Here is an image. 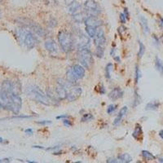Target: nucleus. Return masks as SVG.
<instances>
[{"mask_svg": "<svg viewBox=\"0 0 163 163\" xmlns=\"http://www.w3.org/2000/svg\"><path fill=\"white\" fill-rule=\"evenodd\" d=\"M16 39L20 45H23L27 49H32L37 43V38L32 32L27 28H20L15 31Z\"/></svg>", "mask_w": 163, "mask_h": 163, "instance_id": "nucleus-1", "label": "nucleus"}, {"mask_svg": "<svg viewBox=\"0 0 163 163\" xmlns=\"http://www.w3.org/2000/svg\"><path fill=\"white\" fill-rule=\"evenodd\" d=\"M25 94L31 99L35 100L37 103L44 104V105H50L51 100L48 95L45 94L41 89L36 85L30 84L25 87Z\"/></svg>", "mask_w": 163, "mask_h": 163, "instance_id": "nucleus-2", "label": "nucleus"}, {"mask_svg": "<svg viewBox=\"0 0 163 163\" xmlns=\"http://www.w3.org/2000/svg\"><path fill=\"white\" fill-rule=\"evenodd\" d=\"M58 40L60 47L64 52L68 53L72 51L74 46V39L73 36L71 35V33L64 30L59 31L58 33Z\"/></svg>", "mask_w": 163, "mask_h": 163, "instance_id": "nucleus-3", "label": "nucleus"}, {"mask_svg": "<svg viewBox=\"0 0 163 163\" xmlns=\"http://www.w3.org/2000/svg\"><path fill=\"white\" fill-rule=\"evenodd\" d=\"M85 76V68L82 65L74 64L68 68L66 72L67 80L71 83H76Z\"/></svg>", "mask_w": 163, "mask_h": 163, "instance_id": "nucleus-4", "label": "nucleus"}, {"mask_svg": "<svg viewBox=\"0 0 163 163\" xmlns=\"http://www.w3.org/2000/svg\"><path fill=\"white\" fill-rule=\"evenodd\" d=\"M77 58L84 68H90L93 64L92 53L90 52L89 48L78 49Z\"/></svg>", "mask_w": 163, "mask_h": 163, "instance_id": "nucleus-5", "label": "nucleus"}, {"mask_svg": "<svg viewBox=\"0 0 163 163\" xmlns=\"http://www.w3.org/2000/svg\"><path fill=\"white\" fill-rule=\"evenodd\" d=\"M84 8L89 15L97 16L100 13L99 5L95 0H86V2H84Z\"/></svg>", "mask_w": 163, "mask_h": 163, "instance_id": "nucleus-6", "label": "nucleus"}, {"mask_svg": "<svg viewBox=\"0 0 163 163\" xmlns=\"http://www.w3.org/2000/svg\"><path fill=\"white\" fill-rule=\"evenodd\" d=\"M82 90L80 86H72L67 91L66 99L70 102L75 101L82 95Z\"/></svg>", "mask_w": 163, "mask_h": 163, "instance_id": "nucleus-7", "label": "nucleus"}, {"mask_svg": "<svg viewBox=\"0 0 163 163\" xmlns=\"http://www.w3.org/2000/svg\"><path fill=\"white\" fill-rule=\"evenodd\" d=\"M106 42V37L104 30L102 29H97L95 36L94 37V44L95 47H104Z\"/></svg>", "mask_w": 163, "mask_h": 163, "instance_id": "nucleus-8", "label": "nucleus"}, {"mask_svg": "<svg viewBox=\"0 0 163 163\" xmlns=\"http://www.w3.org/2000/svg\"><path fill=\"white\" fill-rule=\"evenodd\" d=\"M74 43H76L77 46V48L82 49V48H89L90 46V39L89 37L86 35L81 33L79 36H77V40L76 42H74Z\"/></svg>", "mask_w": 163, "mask_h": 163, "instance_id": "nucleus-9", "label": "nucleus"}, {"mask_svg": "<svg viewBox=\"0 0 163 163\" xmlns=\"http://www.w3.org/2000/svg\"><path fill=\"white\" fill-rule=\"evenodd\" d=\"M45 48L49 53L51 54H56L59 51V49H58V46L56 44V42H55V40L51 39V38H49V39L46 40L45 42Z\"/></svg>", "mask_w": 163, "mask_h": 163, "instance_id": "nucleus-10", "label": "nucleus"}, {"mask_svg": "<svg viewBox=\"0 0 163 163\" xmlns=\"http://www.w3.org/2000/svg\"><path fill=\"white\" fill-rule=\"evenodd\" d=\"M67 91H68V90L66 87L57 82V85L55 86V92H56V95L58 96L59 99H66Z\"/></svg>", "mask_w": 163, "mask_h": 163, "instance_id": "nucleus-11", "label": "nucleus"}, {"mask_svg": "<svg viewBox=\"0 0 163 163\" xmlns=\"http://www.w3.org/2000/svg\"><path fill=\"white\" fill-rule=\"evenodd\" d=\"M87 12L84 10H81V11H77L76 13L72 15V18L74 20L75 22L77 23H82L85 21L86 18H87Z\"/></svg>", "mask_w": 163, "mask_h": 163, "instance_id": "nucleus-12", "label": "nucleus"}, {"mask_svg": "<svg viewBox=\"0 0 163 163\" xmlns=\"http://www.w3.org/2000/svg\"><path fill=\"white\" fill-rule=\"evenodd\" d=\"M85 25L86 26H90V27H94V28H98L100 25V21L97 19L96 16L95 15H89L87 16L85 21Z\"/></svg>", "mask_w": 163, "mask_h": 163, "instance_id": "nucleus-13", "label": "nucleus"}, {"mask_svg": "<svg viewBox=\"0 0 163 163\" xmlns=\"http://www.w3.org/2000/svg\"><path fill=\"white\" fill-rule=\"evenodd\" d=\"M122 96H123V91H122V90L120 87H115V88H113L110 91L109 95H108L109 99L111 100H112V101L117 100V99H120Z\"/></svg>", "mask_w": 163, "mask_h": 163, "instance_id": "nucleus-14", "label": "nucleus"}, {"mask_svg": "<svg viewBox=\"0 0 163 163\" xmlns=\"http://www.w3.org/2000/svg\"><path fill=\"white\" fill-rule=\"evenodd\" d=\"M127 112H128L127 107H126V106L122 107V108L120 109V111H119V113L117 114V117L115 118L114 121H113V125H114V126H117V125H119V124L121 123V120H122V118L126 116Z\"/></svg>", "mask_w": 163, "mask_h": 163, "instance_id": "nucleus-15", "label": "nucleus"}, {"mask_svg": "<svg viewBox=\"0 0 163 163\" xmlns=\"http://www.w3.org/2000/svg\"><path fill=\"white\" fill-rule=\"evenodd\" d=\"M67 10L71 15H73V14L76 13L77 11H79L82 10V5L80 4L79 2H71L70 4L68 5V7H67Z\"/></svg>", "mask_w": 163, "mask_h": 163, "instance_id": "nucleus-16", "label": "nucleus"}, {"mask_svg": "<svg viewBox=\"0 0 163 163\" xmlns=\"http://www.w3.org/2000/svg\"><path fill=\"white\" fill-rule=\"evenodd\" d=\"M139 22H140L141 26H142V29H143V33L144 34H148L149 33V27H148V20L146 19L143 15H140L139 16Z\"/></svg>", "mask_w": 163, "mask_h": 163, "instance_id": "nucleus-17", "label": "nucleus"}, {"mask_svg": "<svg viewBox=\"0 0 163 163\" xmlns=\"http://www.w3.org/2000/svg\"><path fill=\"white\" fill-rule=\"evenodd\" d=\"M117 159H118V161L123 163H129L132 161V157L128 153H121V154L118 155Z\"/></svg>", "mask_w": 163, "mask_h": 163, "instance_id": "nucleus-18", "label": "nucleus"}, {"mask_svg": "<svg viewBox=\"0 0 163 163\" xmlns=\"http://www.w3.org/2000/svg\"><path fill=\"white\" fill-rule=\"evenodd\" d=\"M155 67H156V70L160 73V74L163 76V63L158 56H156V59H155Z\"/></svg>", "mask_w": 163, "mask_h": 163, "instance_id": "nucleus-19", "label": "nucleus"}, {"mask_svg": "<svg viewBox=\"0 0 163 163\" xmlns=\"http://www.w3.org/2000/svg\"><path fill=\"white\" fill-rule=\"evenodd\" d=\"M142 134H143V130H142V128L139 125H136L135 126V129H134V132H133L132 135L135 139H140V137L142 136Z\"/></svg>", "mask_w": 163, "mask_h": 163, "instance_id": "nucleus-20", "label": "nucleus"}, {"mask_svg": "<svg viewBox=\"0 0 163 163\" xmlns=\"http://www.w3.org/2000/svg\"><path fill=\"white\" fill-rule=\"evenodd\" d=\"M160 103L157 101H152L149 102L147 105H146V110H156L159 108Z\"/></svg>", "mask_w": 163, "mask_h": 163, "instance_id": "nucleus-21", "label": "nucleus"}, {"mask_svg": "<svg viewBox=\"0 0 163 163\" xmlns=\"http://www.w3.org/2000/svg\"><path fill=\"white\" fill-rule=\"evenodd\" d=\"M86 32L87 33L89 37L90 38H94V37L95 36V33L97 32L96 28H94V27H90V26H86Z\"/></svg>", "mask_w": 163, "mask_h": 163, "instance_id": "nucleus-22", "label": "nucleus"}, {"mask_svg": "<svg viewBox=\"0 0 163 163\" xmlns=\"http://www.w3.org/2000/svg\"><path fill=\"white\" fill-rule=\"evenodd\" d=\"M142 156L146 161H153V160H155V156L151 152L146 151V150L142 151Z\"/></svg>", "mask_w": 163, "mask_h": 163, "instance_id": "nucleus-23", "label": "nucleus"}, {"mask_svg": "<svg viewBox=\"0 0 163 163\" xmlns=\"http://www.w3.org/2000/svg\"><path fill=\"white\" fill-rule=\"evenodd\" d=\"M112 68H113V65L112 63H108L105 67V77L108 79L111 78V72H112Z\"/></svg>", "mask_w": 163, "mask_h": 163, "instance_id": "nucleus-24", "label": "nucleus"}, {"mask_svg": "<svg viewBox=\"0 0 163 163\" xmlns=\"http://www.w3.org/2000/svg\"><path fill=\"white\" fill-rule=\"evenodd\" d=\"M145 52V46L141 41H139V51H138V57L141 58Z\"/></svg>", "mask_w": 163, "mask_h": 163, "instance_id": "nucleus-25", "label": "nucleus"}, {"mask_svg": "<svg viewBox=\"0 0 163 163\" xmlns=\"http://www.w3.org/2000/svg\"><path fill=\"white\" fill-rule=\"evenodd\" d=\"M104 47H96V51H95V55L99 58H102L104 55Z\"/></svg>", "mask_w": 163, "mask_h": 163, "instance_id": "nucleus-26", "label": "nucleus"}, {"mask_svg": "<svg viewBox=\"0 0 163 163\" xmlns=\"http://www.w3.org/2000/svg\"><path fill=\"white\" fill-rule=\"evenodd\" d=\"M140 103V99H139V95H138V93L135 90L134 91V103H133V107H136L138 104H139Z\"/></svg>", "mask_w": 163, "mask_h": 163, "instance_id": "nucleus-27", "label": "nucleus"}, {"mask_svg": "<svg viewBox=\"0 0 163 163\" xmlns=\"http://www.w3.org/2000/svg\"><path fill=\"white\" fill-rule=\"evenodd\" d=\"M94 118L92 115L90 113H86V114L83 115V117H82V121H90Z\"/></svg>", "mask_w": 163, "mask_h": 163, "instance_id": "nucleus-28", "label": "nucleus"}, {"mask_svg": "<svg viewBox=\"0 0 163 163\" xmlns=\"http://www.w3.org/2000/svg\"><path fill=\"white\" fill-rule=\"evenodd\" d=\"M140 77V70H139V67L136 66L135 67V83L136 84H138V82H139Z\"/></svg>", "mask_w": 163, "mask_h": 163, "instance_id": "nucleus-29", "label": "nucleus"}, {"mask_svg": "<svg viewBox=\"0 0 163 163\" xmlns=\"http://www.w3.org/2000/svg\"><path fill=\"white\" fill-rule=\"evenodd\" d=\"M116 108H117V105L116 104H110L107 108V112H108V114H111V113H112V112L116 110Z\"/></svg>", "mask_w": 163, "mask_h": 163, "instance_id": "nucleus-30", "label": "nucleus"}, {"mask_svg": "<svg viewBox=\"0 0 163 163\" xmlns=\"http://www.w3.org/2000/svg\"><path fill=\"white\" fill-rule=\"evenodd\" d=\"M119 17H120V21H121V24H125V23L126 22V15H125V14L121 13Z\"/></svg>", "mask_w": 163, "mask_h": 163, "instance_id": "nucleus-31", "label": "nucleus"}, {"mask_svg": "<svg viewBox=\"0 0 163 163\" xmlns=\"http://www.w3.org/2000/svg\"><path fill=\"white\" fill-rule=\"evenodd\" d=\"M63 123H64V126H67V127H69V126H72V122H71L69 120H68V119H64V120H63Z\"/></svg>", "mask_w": 163, "mask_h": 163, "instance_id": "nucleus-32", "label": "nucleus"}, {"mask_svg": "<svg viewBox=\"0 0 163 163\" xmlns=\"http://www.w3.org/2000/svg\"><path fill=\"white\" fill-rule=\"evenodd\" d=\"M31 116H22V115H18V116H14V117H11L10 118L11 119H15V118H31Z\"/></svg>", "mask_w": 163, "mask_h": 163, "instance_id": "nucleus-33", "label": "nucleus"}, {"mask_svg": "<svg viewBox=\"0 0 163 163\" xmlns=\"http://www.w3.org/2000/svg\"><path fill=\"white\" fill-rule=\"evenodd\" d=\"M37 124H40V125H47V124H51V121H37Z\"/></svg>", "mask_w": 163, "mask_h": 163, "instance_id": "nucleus-34", "label": "nucleus"}, {"mask_svg": "<svg viewBox=\"0 0 163 163\" xmlns=\"http://www.w3.org/2000/svg\"><path fill=\"white\" fill-rule=\"evenodd\" d=\"M159 24L161 29H163V18L161 16H159Z\"/></svg>", "mask_w": 163, "mask_h": 163, "instance_id": "nucleus-35", "label": "nucleus"}, {"mask_svg": "<svg viewBox=\"0 0 163 163\" xmlns=\"http://www.w3.org/2000/svg\"><path fill=\"white\" fill-rule=\"evenodd\" d=\"M24 132L26 133L27 134H33V130L32 129H26L24 130Z\"/></svg>", "mask_w": 163, "mask_h": 163, "instance_id": "nucleus-36", "label": "nucleus"}, {"mask_svg": "<svg viewBox=\"0 0 163 163\" xmlns=\"http://www.w3.org/2000/svg\"><path fill=\"white\" fill-rule=\"evenodd\" d=\"M67 117H68V116L67 114L65 115H60V116H58V117H56V119H62V118H67Z\"/></svg>", "mask_w": 163, "mask_h": 163, "instance_id": "nucleus-37", "label": "nucleus"}, {"mask_svg": "<svg viewBox=\"0 0 163 163\" xmlns=\"http://www.w3.org/2000/svg\"><path fill=\"white\" fill-rule=\"evenodd\" d=\"M124 14H125V15H126V17L128 19V18H129V12H128L127 8L124 9Z\"/></svg>", "mask_w": 163, "mask_h": 163, "instance_id": "nucleus-38", "label": "nucleus"}, {"mask_svg": "<svg viewBox=\"0 0 163 163\" xmlns=\"http://www.w3.org/2000/svg\"><path fill=\"white\" fill-rule=\"evenodd\" d=\"M10 161V160L7 158H5V159H0V162H9Z\"/></svg>", "mask_w": 163, "mask_h": 163, "instance_id": "nucleus-39", "label": "nucleus"}, {"mask_svg": "<svg viewBox=\"0 0 163 163\" xmlns=\"http://www.w3.org/2000/svg\"><path fill=\"white\" fill-rule=\"evenodd\" d=\"M76 0H65V2H66V4L68 5V4H70L71 2H75Z\"/></svg>", "mask_w": 163, "mask_h": 163, "instance_id": "nucleus-40", "label": "nucleus"}, {"mask_svg": "<svg viewBox=\"0 0 163 163\" xmlns=\"http://www.w3.org/2000/svg\"><path fill=\"white\" fill-rule=\"evenodd\" d=\"M159 136L161 137V139H163V130H160V132H159Z\"/></svg>", "mask_w": 163, "mask_h": 163, "instance_id": "nucleus-41", "label": "nucleus"}, {"mask_svg": "<svg viewBox=\"0 0 163 163\" xmlns=\"http://www.w3.org/2000/svg\"><path fill=\"white\" fill-rule=\"evenodd\" d=\"M0 143H6V141H5V139H2V138H1V137H0Z\"/></svg>", "mask_w": 163, "mask_h": 163, "instance_id": "nucleus-42", "label": "nucleus"}, {"mask_svg": "<svg viewBox=\"0 0 163 163\" xmlns=\"http://www.w3.org/2000/svg\"><path fill=\"white\" fill-rule=\"evenodd\" d=\"M114 59L116 60L117 62H120V58H119V56H116V57H114Z\"/></svg>", "mask_w": 163, "mask_h": 163, "instance_id": "nucleus-43", "label": "nucleus"}, {"mask_svg": "<svg viewBox=\"0 0 163 163\" xmlns=\"http://www.w3.org/2000/svg\"><path fill=\"white\" fill-rule=\"evenodd\" d=\"M159 161L160 162H163V158H159Z\"/></svg>", "mask_w": 163, "mask_h": 163, "instance_id": "nucleus-44", "label": "nucleus"}, {"mask_svg": "<svg viewBox=\"0 0 163 163\" xmlns=\"http://www.w3.org/2000/svg\"><path fill=\"white\" fill-rule=\"evenodd\" d=\"M161 42H162V43H163V35L161 36Z\"/></svg>", "mask_w": 163, "mask_h": 163, "instance_id": "nucleus-45", "label": "nucleus"}, {"mask_svg": "<svg viewBox=\"0 0 163 163\" xmlns=\"http://www.w3.org/2000/svg\"><path fill=\"white\" fill-rule=\"evenodd\" d=\"M0 18H1V11H0Z\"/></svg>", "mask_w": 163, "mask_h": 163, "instance_id": "nucleus-46", "label": "nucleus"}, {"mask_svg": "<svg viewBox=\"0 0 163 163\" xmlns=\"http://www.w3.org/2000/svg\"><path fill=\"white\" fill-rule=\"evenodd\" d=\"M0 1H1V0H0Z\"/></svg>", "mask_w": 163, "mask_h": 163, "instance_id": "nucleus-47", "label": "nucleus"}]
</instances>
